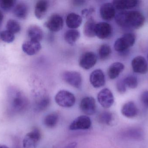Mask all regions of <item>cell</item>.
Returning a JSON list of instances; mask_svg holds the SVG:
<instances>
[{
  "label": "cell",
  "instance_id": "cell-1",
  "mask_svg": "<svg viewBox=\"0 0 148 148\" xmlns=\"http://www.w3.org/2000/svg\"><path fill=\"white\" fill-rule=\"evenodd\" d=\"M115 21L122 28L138 29L144 25L145 18L140 11H122L116 15Z\"/></svg>",
  "mask_w": 148,
  "mask_h": 148
},
{
  "label": "cell",
  "instance_id": "cell-2",
  "mask_svg": "<svg viewBox=\"0 0 148 148\" xmlns=\"http://www.w3.org/2000/svg\"><path fill=\"white\" fill-rule=\"evenodd\" d=\"M136 39L135 34L132 33H126L115 42V50L120 53H123L130 47L134 46Z\"/></svg>",
  "mask_w": 148,
  "mask_h": 148
},
{
  "label": "cell",
  "instance_id": "cell-3",
  "mask_svg": "<svg viewBox=\"0 0 148 148\" xmlns=\"http://www.w3.org/2000/svg\"><path fill=\"white\" fill-rule=\"evenodd\" d=\"M56 102L60 107L70 108L73 107L75 103V95L67 90H62L58 92L55 97Z\"/></svg>",
  "mask_w": 148,
  "mask_h": 148
},
{
  "label": "cell",
  "instance_id": "cell-4",
  "mask_svg": "<svg viewBox=\"0 0 148 148\" xmlns=\"http://www.w3.org/2000/svg\"><path fill=\"white\" fill-rule=\"evenodd\" d=\"M41 135L37 128H34L27 134L23 141V145L24 148H36L40 140Z\"/></svg>",
  "mask_w": 148,
  "mask_h": 148
},
{
  "label": "cell",
  "instance_id": "cell-5",
  "mask_svg": "<svg viewBox=\"0 0 148 148\" xmlns=\"http://www.w3.org/2000/svg\"><path fill=\"white\" fill-rule=\"evenodd\" d=\"M62 79L70 86L79 89L82 84V75L79 72L74 71H66L62 74Z\"/></svg>",
  "mask_w": 148,
  "mask_h": 148
},
{
  "label": "cell",
  "instance_id": "cell-6",
  "mask_svg": "<svg viewBox=\"0 0 148 148\" xmlns=\"http://www.w3.org/2000/svg\"><path fill=\"white\" fill-rule=\"evenodd\" d=\"M80 109L87 115H93L96 112L97 106L95 99L91 96H86L81 100Z\"/></svg>",
  "mask_w": 148,
  "mask_h": 148
},
{
  "label": "cell",
  "instance_id": "cell-7",
  "mask_svg": "<svg viewBox=\"0 0 148 148\" xmlns=\"http://www.w3.org/2000/svg\"><path fill=\"white\" fill-rule=\"evenodd\" d=\"M97 98L99 103L104 108H109L114 102L113 93L108 88L103 89L100 91L97 95Z\"/></svg>",
  "mask_w": 148,
  "mask_h": 148
},
{
  "label": "cell",
  "instance_id": "cell-8",
  "mask_svg": "<svg viewBox=\"0 0 148 148\" xmlns=\"http://www.w3.org/2000/svg\"><path fill=\"white\" fill-rule=\"evenodd\" d=\"M91 120L87 116H81L77 117L69 126L71 130H86L90 127Z\"/></svg>",
  "mask_w": 148,
  "mask_h": 148
},
{
  "label": "cell",
  "instance_id": "cell-9",
  "mask_svg": "<svg viewBox=\"0 0 148 148\" xmlns=\"http://www.w3.org/2000/svg\"><path fill=\"white\" fill-rule=\"evenodd\" d=\"M64 21L61 16L58 14L52 15L45 23V26L50 31L58 32L63 28Z\"/></svg>",
  "mask_w": 148,
  "mask_h": 148
},
{
  "label": "cell",
  "instance_id": "cell-10",
  "mask_svg": "<svg viewBox=\"0 0 148 148\" xmlns=\"http://www.w3.org/2000/svg\"><path fill=\"white\" fill-rule=\"evenodd\" d=\"M97 62V56L93 52H86L84 53L79 59V65L85 70L90 69L93 67Z\"/></svg>",
  "mask_w": 148,
  "mask_h": 148
},
{
  "label": "cell",
  "instance_id": "cell-11",
  "mask_svg": "<svg viewBox=\"0 0 148 148\" xmlns=\"http://www.w3.org/2000/svg\"><path fill=\"white\" fill-rule=\"evenodd\" d=\"M113 28L110 24L105 22L96 23L95 27V35L101 39L109 38L112 34Z\"/></svg>",
  "mask_w": 148,
  "mask_h": 148
},
{
  "label": "cell",
  "instance_id": "cell-12",
  "mask_svg": "<svg viewBox=\"0 0 148 148\" xmlns=\"http://www.w3.org/2000/svg\"><path fill=\"white\" fill-rule=\"evenodd\" d=\"M132 69L135 73L144 74L148 71L147 62L143 56H138L134 57L131 62Z\"/></svg>",
  "mask_w": 148,
  "mask_h": 148
},
{
  "label": "cell",
  "instance_id": "cell-13",
  "mask_svg": "<svg viewBox=\"0 0 148 148\" xmlns=\"http://www.w3.org/2000/svg\"><path fill=\"white\" fill-rule=\"evenodd\" d=\"M90 81L92 86L98 88L103 87L105 84V75L102 70L97 69L94 70L90 76Z\"/></svg>",
  "mask_w": 148,
  "mask_h": 148
},
{
  "label": "cell",
  "instance_id": "cell-14",
  "mask_svg": "<svg viewBox=\"0 0 148 148\" xmlns=\"http://www.w3.org/2000/svg\"><path fill=\"white\" fill-rule=\"evenodd\" d=\"M100 15L103 20L110 21L115 17L116 9L112 3H106L100 8Z\"/></svg>",
  "mask_w": 148,
  "mask_h": 148
},
{
  "label": "cell",
  "instance_id": "cell-15",
  "mask_svg": "<svg viewBox=\"0 0 148 148\" xmlns=\"http://www.w3.org/2000/svg\"><path fill=\"white\" fill-rule=\"evenodd\" d=\"M22 48L24 53L29 56L37 54L41 49L40 42L29 40L23 43Z\"/></svg>",
  "mask_w": 148,
  "mask_h": 148
},
{
  "label": "cell",
  "instance_id": "cell-16",
  "mask_svg": "<svg viewBox=\"0 0 148 148\" xmlns=\"http://www.w3.org/2000/svg\"><path fill=\"white\" fill-rule=\"evenodd\" d=\"M140 2L137 0H114L112 1V4L116 9L125 11L135 8Z\"/></svg>",
  "mask_w": 148,
  "mask_h": 148
},
{
  "label": "cell",
  "instance_id": "cell-17",
  "mask_svg": "<svg viewBox=\"0 0 148 148\" xmlns=\"http://www.w3.org/2000/svg\"><path fill=\"white\" fill-rule=\"evenodd\" d=\"M121 113L123 116L127 118H134L137 116L138 109L133 102H128L123 106L121 108Z\"/></svg>",
  "mask_w": 148,
  "mask_h": 148
},
{
  "label": "cell",
  "instance_id": "cell-18",
  "mask_svg": "<svg viewBox=\"0 0 148 148\" xmlns=\"http://www.w3.org/2000/svg\"><path fill=\"white\" fill-rule=\"evenodd\" d=\"M27 34L29 40L40 42L43 37L42 29L37 25H30L27 30Z\"/></svg>",
  "mask_w": 148,
  "mask_h": 148
},
{
  "label": "cell",
  "instance_id": "cell-19",
  "mask_svg": "<svg viewBox=\"0 0 148 148\" xmlns=\"http://www.w3.org/2000/svg\"><path fill=\"white\" fill-rule=\"evenodd\" d=\"M49 6V2L47 1H39L36 2L35 7L34 13L36 17L41 20L46 15Z\"/></svg>",
  "mask_w": 148,
  "mask_h": 148
},
{
  "label": "cell",
  "instance_id": "cell-20",
  "mask_svg": "<svg viewBox=\"0 0 148 148\" xmlns=\"http://www.w3.org/2000/svg\"><path fill=\"white\" fill-rule=\"evenodd\" d=\"M27 105V101L25 96L21 93L16 94L12 102V106L14 109L21 111L23 110Z\"/></svg>",
  "mask_w": 148,
  "mask_h": 148
},
{
  "label": "cell",
  "instance_id": "cell-21",
  "mask_svg": "<svg viewBox=\"0 0 148 148\" xmlns=\"http://www.w3.org/2000/svg\"><path fill=\"white\" fill-rule=\"evenodd\" d=\"M82 22V17L75 13H69L66 18L67 26L71 29H75L80 27Z\"/></svg>",
  "mask_w": 148,
  "mask_h": 148
},
{
  "label": "cell",
  "instance_id": "cell-22",
  "mask_svg": "<svg viewBox=\"0 0 148 148\" xmlns=\"http://www.w3.org/2000/svg\"><path fill=\"white\" fill-rule=\"evenodd\" d=\"M125 66L121 63L115 62L112 63L108 69V74L110 79L117 78L124 70Z\"/></svg>",
  "mask_w": 148,
  "mask_h": 148
},
{
  "label": "cell",
  "instance_id": "cell-23",
  "mask_svg": "<svg viewBox=\"0 0 148 148\" xmlns=\"http://www.w3.org/2000/svg\"><path fill=\"white\" fill-rule=\"evenodd\" d=\"M29 7L26 3L21 2L15 6L14 14L16 17L20 19H25L29 14Z\"/></svg>",
  "mask_w": 148,
  "mask_h": 148
},
{
  "label": "cell",
  "instance_id": "cell-24",
  "mask_svg": "<svg viewBox=\"0 0 148 148\" xmlns=\"http://www.w3.org/2000/svg\"><path fill=\"white\" fill-rule=\"evenodd\" d=\"M96 24V23L93 17L88 18L84 26V34L85 36L89 38L95 36Z\"/></svg>",
  "mask_w": 148,
  "mask_h": 148
},
{
  "label": "cell",
  "instance_id": "cell-25",
  "mask_svg": "<svg viewBox=\"0 0 148 148\" xmlns=\"http://www.w3.org/2000/svg\"><path fill=\"white\" fill-rule=\"evenodd\" d=\"M80 36V33L78 30L75 29H70L65 33L64 39L68 44L73 45L76 42Z\"/></svg>",
  "mask_w": 148,
  "mask_h": 148
},
{
  "label": "cell",
  "instance_id": "cell-26",
  "mask_svg": "<svg viewBox=\"0 0 148 148\" xmlns=\"http://www.w3.org/2000/svg\"><path fill=\"white\" fill-rule=\"evenodd\" d=\"M59 116L56 113H51L47 115L43 120L44 125L49 128H53L57 125Z\"/></svg>",
  "mask_w": 148,
  "mask_h": 148
},
{
  "label": "cell",
  "instance_id": "cell-27",
  "mask_svg": "<svg viewBox=\"0 0 148 148\" xmlns=\"http://www.w3.org/2000/svg\"><path fill=\"white\" fill-rule=\"evenodd\" d=\"M7 30L13 34L19 33L21 30V26L18 22L13 19H10L6 24Z\"/></svg>",
  "mask_w": 148,
  "mask_h": 148
},
{
  "label": "cell",
  "instance_id": "cell-28",
  "mask_svg": "<svg viewBox=\"0 0 148 148\" xmlns=\"http://www.w3.org/2000/svg\"><path fill=\"white\" fill-rule=\"evenodd\" d=\"M98 120L101 123L110 125L113 121V114L108 111H104L99 114Z\"/></svg>",
  "mask_w": 148,
  "mask_h": 148
},
{
  "label": "cell",
  "instance_id": "cell-29",
  "mask_svg": "<svg viewBox=\"0 0 148 148\" xmlns=\"http://www.w3.org/2000/svg\"><path fill=\"white\" fill-rule=\"evenodd\" d=\"M111 49L110 46L108 44H102L99 49V57L101 59L105 60L109 57L111 54Z\"/></svg>",
  "mask_w": 148,
  "mask_h": 148
},
{
  "label": "cell",
  "instance_id": "cell-30",
  "mask_svg": "<svg viewBox=\"0 0 148 148\" xmlns=\"http://www.w3.org/2000/svg\"><path fill=\"white\" fill-rule=\"evenodd\" d=\"M126 87L130 89H135L138 85V80L134 76H129L123 79Z\"/></svg>",
  "mask_w": 148,
  "mask_h": 148
},
{
  "label": "cell",
  "instance_id": "cell-31",
  "mask_svg": "<svg viewBox=\"0 0 148 148\" xmlns=\"http://www.w3.org/2000/svg\"><path fill=\"white\" fill-rule=\"evenodd\" d=\"M50 101L48 97H43L37 103L36 106V110L41 112L45 110L50 104Z\"/></svg>",
  "mask_w": 148,
  "mask_h": 148
},
{
  "label": "cell",
  "instance_id": "cell-32",
  "mask_svg": "<svg viewBox=\"0 0 148 148\" xmlns=\"http://www.w3.org/2000/svg\"><path fill=\"white\" fill-rule=\"evenodd\" d=\"M126 135L128 138L140 139L143 137L142 131L138 128H130L126 131Z\"/></svg>",
  "mask_w": 148,
  "mask_h": 148
},
{
  "label": "cell",
  "instance_id": "cell-33",
  "mask_svg": "<svg viewBox=\"0 0 148 148\" xmlns=\"http://www.w3.org/2000/svg\"><path fill=\"white\" fill-rule=\"evenodd\" d=\"M16 3L15 0H0V8L4 11H9L14 7Z\"/></svg>",
  "mask_w": 148,
  "mask_h": 148
},
{
  "label": "cell",
  "instance_id": "cell-34",
  "mask_svg": "<svg viewBox=\"0 0 148 148\" xmlns=\"http://www.w3.org/2000/svg\"><path fill=\"white\" fill-rule=\"evenodd\" d=\"M0 37L2 41L7 43H11L15 40L14 34L7 30L2 31L0 33Z\"/></svg>",
  "mask_w": 148,
  "mask_h": 148
},
{
  "label": "cell",
  "instance_id": "cell-35",
  "mask_svg": "<svg viewBox=\"0 0 148 148\" xmlns=\"http://www.w3.org/2000/svg\"><path fill=\"white\" fill-rule=\"evenodd\" d=\"M117 91L121 94H123L127 90V87L125 85L123 80H120L118 81L116 85Z\"/></svg>",
  "mask_w": 148,
  "mask_h": 148
},
{
  "label": "cell",
  "instance_id": "cell-36",
  "mask_svg": "<svg viewBox=\"0 0 148 148\" xmlns=\"http://www.w3.org/2000/svg\"><path fill=\"white\" fill-rule=\"evenodd\" d=\"M140 101L146 107L148 108V90L143 92L141 95Z\"/></svg>",
  "mask_w": 148,
  "mask_h": 148
},
{
  "label": "cell",
  "instance_id": "cell-37",
  "mask_svg": "<svg viewBox=\"0 0 148 148\" xmlns=\"http://www.w3.org/2000/svg\"><path fill=\"white\" fill-rule=\"evenodd\" d=\"M94 11H95V10L93 8H90L89 9H84L82 10V14L84 17H88V18H89V17H91L90 16V14L94 13Z\"/></svg>",
  "mask_w": 148,
  "mask_h": 148
},
{
  "label": "cell",
  "instance_id": "cell-38",
  "mask_svg": "<svg viewBox=\"0 0 148 148\" xmlns=\"http://www.w3.org/2000/svg\"><path fill=\"white\" fill-rule=\"evenodd\" d=\"M77 145V142H73L69 143L62 148H76Z\"/></svg>",
  "mask_w": 148,
  "mask_h": 148
},
{
  "label": "cell",
  "instance_id": "cell-39",
  "mask_svg": "<svg viewBox=\"0 0 148 148\" xmlns=\"http://www.w3.org/2000/svg\"><path fill=\"white\" fill-rule=\"evenodd\" d=\"M85 1H73L74 5L75 6H80V5H82L85 3Z\"/></svg>",
  "mask_w": 148,
  "mask_h": 148
},
{
  "label": "cell",
  "instance_id": "cell-40",
  "mask_svg": "<svg viewBox=\"0 0 148 148\" xmlns=\"http://www.w3.org/2000/svg\"><path fill=\"white\" fill-rule=\"evenodd\" d=\"M3 19V15L2 12L0 10V25L2 23Z\"/></svg>",
  "mask_w": 148,
  "mask_h": 148
},
{
  "label": "cell",
  "instance_id": "cell-41",
  "mask_svg": "<svg viewBox=\"0 0 148 148\" xmlns=\"http://www.w3.org/2000/svg\"><path fill=\"white\" fill-rule=\"evenodd\" d=\"M0 148H9L7 146H6V145H1V144H0Z\"/></svg>",
  "mask_w": 148,
  "mask_h": 148
},
{
  "label": "cell",
  "instance_id": "cell-42",
  "mask_svg": "<svg viewBox=\"0 0 148 148\" xmlns=\"http://www.w3.org/2000/svg\"><path fill=\"white\" fill-rule=\"evenodd\" d=\"M147 58H148V54Z\"/></svg>",
  "mask_w": 148,
  "mask_h": 148
}]
</instances>
